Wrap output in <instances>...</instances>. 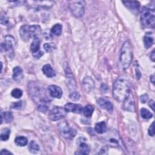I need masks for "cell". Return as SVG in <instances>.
<instances>
[{"label": "cell", "instance_id": "cell-1", "mask_svg": "<svg viewBox=\"0 0 155 155\" xmlns=\"http://www.w3.org/2000/svg\"><path fill=\"white\" fill-rule=\"evenodd\" d=\"M131 92V82L127 77L122 76L116 80L113 88V96L115 100L119 102H123Z\"/></svg>", "mask_w": 155, "mask_h": 155}, {"label": "cell", "instance_id": "cell-2", "mask_svg": "<svg viewBox=\"0 0 155 155\" xmlns=\"http://www.w3.org/2000/svg\"><path fill=\"white\" fill-rule=\"evenodd\" d=\"M132 61V48L129 41H125L121 48L119 62L123 70H126L130 66Z\"/></svg>", "mask_w": 155, "mask_h": 155}, {"label": "cell", "instance_id": "cell-3", "mask_svg": "<svg viewBox=\"0 0 155 155\" xmlns=\"http://www.w3.org/2000/svg\"><path fill=\"white\" fill-rule=\"evenodd\" d=\"M140 22L143 26L147 28H154L155 13L154 8L147 7H142L140 11Z\"/></svg>", "mask_w": 155, "mask_h": 155}, {"label": "cell", "instance_id": "cell-4", "mask_svg": "<svg viewBox=\"0 0 155 155\" xmlns=\"http://www.w3.org/2000/svg\"><path fill=\"white\" fill-rule=\"evenodd\" d=\"M85 1H71L69 2V7L73 15L76 18H81L84 14Z\"/></svg>", "mask_w": 155, "mask_h": 155}, {"label": "cell", "instance_id": "cell-5", "mask_svg": "<svg viewBox=\"0 0 155 155\" xmlns=\"http://www.w3.org/2000/svg\"><path fill=\"white\" fill-rule=\"evenodd\" d=\"M15 44V38L12 36H6L1 45V51H5L9 56H11V54L13 55V47Z\"/></svg>", "mask_w": 155, "mask_h": 155}, {"label": "cell", "instance_id": "cell-6", "mask_svg": "<svg viewBox=\"0 0 155 155\" xmlns=\"http://www.w3.org/2000/svg\"><path fill=\"white\" fill-rule=\"evenodd\" d=\"M66 112L65 108L59 106H54L48 112V118L53 121L60 120L65 116Z\"/></svg>", "mask_w": 155, "mask_h": 155}, {"label": "cell", "instance_id": "cell-7", "mask_svg": "<svg viewBox=\"0 0 155 155\" xmlns=\"http://www.w3.org/2000/svg\"><path fill=\"white\" fill-rule=\"evenodd\" d=\"M59 130L61 135L66 139L71 140L74 138L76 134V131L70 127L66 122L59 124Z\"/></svg>", "mask_w": 155, "mask_h": 155}, {"label": "cell", "instance_id": "cell-8", "mask_svg": "<svg viewBox=\"0 0 155 155\" xmlns=\"http://www.w3.org/2000/svg\"><path fill=\"white\" fill-rule=\"evenodd\" d=\"M123 108L126 111H131V112L135 111L136 110L135 102H134L133 95L131 92L123 101Z\"/></svg>", "mask_w": 155, "mask_h": 155}, {"label": "cell", "instance_id": "cell-9", "mask_svg": "<svg viewBox=\"0 0 155 155\" xmlns=\"http://www.w3.org/2000/svg\"><path fill=\"white\" fill-rule=\"evenodd\" d=\"M40 40L38 38L36 37L34 38L31 46L30 50L32 52L33 57L36 58H39L43 55V52L40 50Z\"/></svg>", "mask_w": 155, "mask_h": 155}, {"label": "cell", "instance_id": "cell-10", "mask_svg": "<svg viewBox=\"0 0 155 155\" xmlns=\"http://www.w3.org/2000/svg\"><path fill=\"white\" fill-rule=\"evenodd\" d=\"M65 74H66V84L67 85V87L69 90L70 91L71 93L76 91H75L76 88V82L69 68H67L65 69Z\"/></svg>", "mask_w": 155, "mask_h": 155}, {"label": "cell", "instance_id": "cell-11", "mask_svg": "<svg viewBox=\"0 0 155 155\" xmlns=\"http://www.w3.org/2000/svg\"><path fill=\"white\" fill-rule=\"evenodd\" d=\"M79 152L78 154H88L90 153V147L87 143V139L84 137H80L77 140Z\"/></svg>", "mask_w": 155, "mask_h": 155}, {"label": "cell", "instance_id": "cell-12", "mask_svg": "<svg viewBox=\"0 0 155 155\" xmlns=\"http://www.w3.org/2000/svg\"><path fill=\"white\" fill-rule=\"evenodd\" d=\"M82 87L86 93H90L93 91L94 88V82L93 79L90 77H85L82 82Z\"/></svg>", "mask_w": 155, "mask_h": 155}, {"label": "cell", "instance_id": "cell-13", "mask_svg": "<svg viewBox=\"0 0 155 155\" xmlns=\"http://www.w3.org/2000/svg\"><path fill=\"white\" fill-rule=\"evenodd\" d=\"M64 108L67 112H72L74 113H81L83 110V107L81 104L74 103H67Z\"/></svg>", "mask_w": 155, "mask_h": 155}, {"label": "cell", "instance_id": "cell-14", "mask_svg": "<svg viewBox=\"0 0 155 155\" xmlns=\"http://www.w3.org/2000/svg\"><path fill=\"white\" fill-rule=\"evenodd\" d=\"M97 103L98 105L101 108L105 109V110H107V111H108L110 113H112V111L113 110V105L110 102V101H108V99L104 98V97H101L98 99Z\"/></svg>", "mask_w": 155, "mask_h": 155}, {"label": "cell", "instance_id": "cell-15", "mask_svg": "<svg viewBox=\"0 0 155 155\" xmlns=\"http://www.w3.org/2000/svg\"><path fill=\"white\" fill-rule=\"evenodd\" d=\"M41 33V28L40 26L37 25H28L27 27V35L28 38H36L38 35H40Z\"/></svg>", "mask_w": 155, "mask_h": 155}, {"label": "cell", "instance_id": "cell-16", "mask_svg": "<svg viewBox=\"0 0 155 155\" xmlns=\"http://www.w3.org/2000/svg\"><path fill=\"white\" fill-rule=\"evenodd\" d=\"M48 90L50 96L54 98H61L62 95L61 88L55 85H51L48 87Z\"/></svg>", "mask_w": 155, "mask_h": 155}, {"label": "cell", "instance_id": "cell-17", "mask_svg": "<svg viewBox=\"0 0 155 155\" xmlns=\"http://www.w3.org/2000/svg\"><path fill=\"white\" fill-rule=\"evenodd\" d=\"M12 77L15 82L18 83L20 82L24 78L22 69L20 67H15L13 70Z\"/></svg>", "mask_w": 155, "mask_h": 155}, {"label": "cell", "instance_id": "cell-18", "mask_svg": "<svg viewBox=\"0 0 155 155\" xmlns=\"http://www.w3.org/2000/svg\"><path fill=\"white\" fill-rule=\"evenodd\" d=\"M122 3L125 5V7H127L132 12L137 13L139 10L140 4L137 1H123Z\"/></svg>", "mask_w": 155, "mask_h": 155}, {"label": "cell", "instance_id": "cell-19", "mask_svg": "<svg viewBox=\"0 0 155 155\" xmlns=\"http://www.w3.org/2000/svg\"><path fill=\"white\" fill-rule=\"evenodd\" d=\"M143 42L144 46L147 49L150 48L153 45L154 42V37L152 33L147 32L145 33L143 37Z\"/></svg>", "mask_w": 155, "mask_h": 155}, {"label": "cell", "instance_id": "cell-20", "mask_svg": "<svg viewBox=\"0 0 155 155\" xmlns=\"http://www.w3.org/2000/svg\"><path fill=\"white\" fill-rule=\"evenodd\" d=\"M42 71L48 78H52L56 76V72L50 64H45L42 67Z\"/></svg>", "mask_w": 155, "mask_h": 155}, {"label": "cell", "instance_id": "cell-21", "mask_svg": "<svg viewBox=\"0 0 155 155\" xmlns=\"http://www.w3.org/2000/svg\"><path fill=\"white\" fill-rule=\"evenodd\" d=\"M1 124L4 122L5 123H9L11 122L13 119V114L10 111H5L1 113Z\"/></svg>", "mask_w": 155, "mask_h": 155}, {"label": "cell", "instance_id": "cell-22", "mask_svg": "<svg viewBox=\"0 0 155 155\" xmlns=\"http://www.w3.org/2000/svg\"><path fill=\"white\" fill-rule=\"evenodd\" d=\"M107 124L105 122H98L95 125V130L99 134L104 133L107 131Z\"/></svg>", "mask_w": 155, "mask_h": 155}, {"label": "cell", "instance_id": "cell-23", "mask_svg": "<svg viewBox=\"0 0 155 155\" xmlns=\"http://www.w3.org/2000/svg\"><path fill=\"white\" fill-rule=\"evenodd\" d=\"M62 26L60 24H56L54 25L51 29V33L55 36H60L62 33Z\"/></svg>", "mask_w": 155, "mask_h": 155}, {"label": "cell", "instance_id": "cell-24", "mask_svg": "<svg viewBox=\"0 0 155 155\" xmlns=\"http://www.w3.org/2000/svg\"><path fill=\"white\" fill-rule=\"evenodd\" d=\"M94 111V107L91 105H87L83 108V113L87 117H90Z\"/></svg>", "mask_w": 155, "mask_h": 155}, {"label": "cell", "instance_id": "cell-25", "mask_svg": "<svg viewBox=\"0 0 155 155\" xmlns=\"http://www.w3.org/2000/svg\"><path fill=\"white\" fill-rule=\"evenodd\" d=\"M15 142L16 145L23 147L27 144L28 140L24 136H18L15 138Z\"/></svg>", "mask_w": 155, "mask_h": 155}, {"label": "cell", "instance_id": "cell-26", "mask_svg": "<svg viewBox=\"0 0 155 155\" xmlns=\"http://www.w3.org/2000/svg\"><path fill=\"white\" fill-rule=\"evenodd\" d=\"M28 150L31 153L36 154L39 151V146L35 141L31 140L29 143Z\"/></svg>", "mask_w": 155, "mask_h": 155}, {"label": "cell", "instance_id": "cell-27", "mask_svg": "<svg viewBox=\"0 0 155 155\" xmlns=\"http://www.w3.org/2000/svg\"><path fill=\"white\" fill-rule=\"evenodd\" d=\"M10 134V130L6 128L2 130L1 135H0V139L2 141H5L7 140L9 138V136Z\"/></svg>", "mask_w": 155, "mask_h": 155}, {"label": "cell", "instance_id": "cell-28", "mask_svg": "<svg viewBox=\"0 0 155 155\" xmlns=\"http://www.w3.org/2000/svg\"><path fill=\"white\" fill-rule=\"evenodd\" d=\"M140 113L143 119H149L151 118L153 116L152 113L151 112H150L147 109L144 108H141V110L140 111Z\"/></svg>", "mask_w": 155, "mask_h": 155}, {"label": "cell", "instance_id": "cell-29", "mask_svg": "<svg viewBox=\"0 0 155 155\" xmlns=\"http://www.w3.org/2000/svg\"><path fill=\"white\" fill-rule=\"evenodd\" d=\"M12 96L15 98L19 99L22 95V91L19 88H15L12 91Z\"/></svg>", "mask_w": 155, "mask_h": 155}, {"label": "cell", "instance_id": "cell-30", "mask_svg": "<svg viewBox=\"0 0 155 155\" xmlns=\"http://www.w3.org/2000/svg\"><path fill=\"white\" fill-rule=\"evenodd\" d=\"M23 105H24V102L23 101H18V102L12 103L11 104V108L16 110H19V109H21L23 107Z\"/></svg>", "mask_w": 155, "mask_h": 155}, {"label": "cell", "instance_id": "cell-31", "mask_svg": "<svg viewBox=\"0 0 155 155\" xmlns=\"http://www.w3.org/2000/svg\"><path fill=\"white\" fill-rule=\"evenodd\" d=\"M44 47L47 52H51L55 48V45L53 43H45L44 45Z\"/></svg>", "mask_w": 155, "mask_h": 155}, {"label": "cell", "instance_id": "cell-32", "mask_svg": "<svg viewBox=\"0 0 155 155\" xmlns=\"http://www.w3.org/2000/svg\"><path fill=\"white\" fill-rule=\"evenodd\" d=\"M70 97L71 99H72L73 101H78L80 97V94L78 92L74 91V92L70 93Z\"/></svg>", "mask_w": 155, "mask_h": 155}, {"label": "cell", "instance_id": "cell-33", "mask_svg": "<svg viewBox=\"0 0 155 155\" xmlns=\"http://www.w3.org/2000/svg\"><path fill=\"white\" fill-rule=\"evenodd\" d=\"M8 22V18L7 16L5 15H1V24L2 25H5V24H7Z\"/></svg>", "mask_w": 155, "mask_h": 155}, {"label": "cell", "instance_id": "cell-34", "mask_svg": "<svg viewBox=\"0 0 155 155\" xmlns=\"http://www.w3.org/2000/svg\"><path fill=\"white\" fill-rule=\"evenodd\" d=\"M38 109L41 112H45L48 110V107L45 104H41L38 106Z\"/></svg>", "mask_w": 155, "mask_h": 155}, {"label": "cell", "instance_id": "cell-35", "mask_svg": "<svg viewBox=\"0 0 155 155\" xmlns=\"http://www.w3.org/2000/svg\"><path fill=\"white\" fill-rule=\"evenodd\" d=\"M148 134L151 136H153L154 135V122L151 124L150 127L148 128Z\"/></svg>", "mask_w": 155, "mask_h": 155}, {"label": "cell", "instance_id": "cell-36", "mask_svg": "<svg viewBox=\"0 0 155 155\" xmlns=\"http://www.w3.org/2000/svg\"><path fill=\"white\" fill-rule=\"evenodd\" d=\"M148 99V96L147 94H144L140 96V100L142 103H145Z\"/></svg>", "mask_w": 155, "mask_h": 155}, {"label": "cell", "instance_id": "cell-37", "mask_svg": "<svg viewBox=\"0 0 155 155\" xmlns=\"http://www.w3.org/2000/svg\"><path fill=\"white\" fill-rule=\"evenodd\" d=\"M1 155H7V154H13L11 152L8 151L6 149H3L1 151Z\"/></svg>", "mask_w": 155, "mask_h": 155}, {"label": "cell", "instance_id": "cell-38", "mask_svg": "<svg viewBox=\"0 0 155 155\" xmlns=\"http://www.w3.org/2000/svg\"><path fill=\"white\" fill-rule=\"evenodd\" d=\"M149 106L151 108V109L154 111V102L153 100H150L148 102Z\"/></svg>", "mask_w": 155, "mask_h": 155}, {"label": "cell", "instance_id": "cell-39", "mask_svg": "<svg viewBox=\"0 0 155 155\" xmlns=\"http://www.w3.org/2000/svg\"><path fill=\"white\" fill-rule=\"evenodd\" d=\"M150 58L152 61H154V58H155V54H154V50H153L150 54Z\"/></svg>", "mask_w": 155, "mask_h": 155}, {"label": "cell", "instance_id": "cell-40", "mask_svg": "<svg viewBox=\"0 0 155 155\" xmlns=\"http://www.w3.org/2000/svg\"><path fill=\"white\" fill-rule=\"evenodd\" d=\"M150 81H151V82H152L153 84L154 83V74H153V75H151V76H150Z\"/></svg>", "mask_w": 155, "mask_h": 155}]
</instances>
